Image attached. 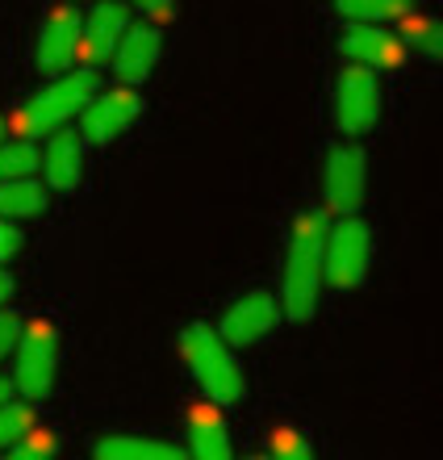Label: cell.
<instances>
[{"label": "cell", "mask_w": 443, "mask_h": 460, "mask_svg": "<svg viewBox=\"0 0 443 460\" xmlns=\"http://www.w3.org/2000/svg\"><path fill=\"white\" fill-rule=\"evenodd\" d=\"M326 214L323 209H306L293 222L285 252V289H280V305L293 323H310L314 305H318V289H323V243H326Z\"/></svg>", "instance_id": "obj_1"}, {"label": "cell", "mask_w": 443, "mask_h": 460, "mask_svg": "<svg viewBox=\"0 0 443 460\" xmlns=\"http://www.w3.org/2000/svg\"><path fill=\"white\" fill-rule=\"evenodd\" d=\"M96 93V72L93 67H67V72H59L55 80H50L42 93H34V97L22 105V113H17V126H22L25 138H38V134H50L59 130L63 121H72L75 113L84 110V101Z\"/></svg>", "instance_id": "obj_2"}, {"label": "cell", "mask_w": 443, "mask_h": 460, "mask_svg": "<svg viewBox=\"0 0 443 460\" xmlns=\"http://www.w3.org/2000/svg\"><path fill=\"white\" fill-rule=\"evenodd\" d=\"M180 351H184V360H189L192 376L201 381V389L209 394L214 402H222V406H235V402H243V394H247V381H243V368L235 364V356H230V348L222 343V335L209 327H189L184 331V340H180Z\"/></svg>", "instance_id": "obj_3"}, {"label": "cell", "mask_w": 443, "mask_h": 460, "mask_svg": "<svg viewBox=\"0 0 443 460\" xmlns=\"http://www.w3.org/2000/svg\"><path fill=\"white\" fill-rule=\"evenodd\" d=\"M372 260V226L359 214H343L335 226H326L323 243V280L335 289H356Z\"/></svg>", "instance_id": "obj_4"}, {"label": "cell", "mask_w": 443, "mask_h": 460, "mask_svg": "<svg viewBox=\"0 0 443 460\" xmlns=\"http://www.w3.org/2000/svg\"><path fill=\"white\" fill-rule=\"evenodd\" d=\"M381 105L385 97L377 72L359 67V63H348L335 80V126L348 138H359V134H368L381 121Z\"/></svg>", "instance_id": "obj_5"}, {"label": "cell", "mask_w": 443, "mask_h": 460, "mask_svg": "<svg viewBox=\"0 0 443 460\" xmlns=\"http://www.w3.org/2000/svg\"><path fill=\"white\" fill-rule=\"evenodd\" d=\"M138 113H143V97L130 84L96 88L93 97L84 101V110L75 113L80 118V143L109 146L113 138H121V134L130 130Z\"/></svg>", "instance_id": "obj_6"}, {"label": "cell", "mask_w": 443, "mask_h": 460, "mask_svg": "<svg viewBox=\"0 0 443 460\" xmlns=\"http://www.w3.org/2000/svg\"><path fill=\"white\" fill-rule=\"evenodd\" d=\"M17 376L13 385L25 398H47L55 389V373H59V331L50 323H30L17 335Z\"/></svg>", "instance_id": "obj_7"}, {"label": "cell", "mask_w": 443, "mask_h": 460, "mask_svg": "<svg viewBox=\"0 0 443 460\" xmlns=\"http://www.w3.org/2000/svg\"><path fill=\"white\" fill-rule=\"evenodd\" d=\"M364 189H368V159L359 146H335L326 155V168H323V197L326 206L335 209L339 218L343 214H359L364 206Z\"/></svg>", "instance_id": "obj_8"}, {"label": "cell", "mask_w": 443, "mask_h": 460, "mask_svg": "<svg viewBox=\"0 0 443 460\" xmlns=\"http://www.w3.org/2000/svg\"><path fill=\"white\" fill-rule=\"evenodd\" d=\"M276 318H280V305H276L272 293L252 289V293H243V297H235V302L226 305L217 335H222L226 348H247V343L264 340L268 331L276 327Z\"/></svg>", "instance_id": "obj_9"}, {"label": "cell", "mask_w": 443, "mask_h": 460, "mask_svg": "<svg viewBox=\"0 0 443 460\" xmlns=\"http://www.w3.org/2000/svg\"><path fill=\"white\" fill-rule=\"evenodd\" d=\"M75 59H80V9L59 4V9H50V17L42 22V30H38L34 63H38V72L59 75V72H67Z\"/></svg>", "instance_id": "obj_10"}, {"label": "cell", "mask_w": 443, "mask_h": 460, "mask_svg": "<svg viewBox=\"0 0 443 460\" xmlns=\"http://www.w3.org/2000/svg\"><path fill=\"white\" fill-rule=\"evenodd\" d=\"M126 25H130V4H121V0H101L88 17H80V59L93 72L101 63H109L118 38L126 34Z\"/></svg>", "instance_id": "obj_11"}, {"label": "cell", "mask_w": 443, "mask_h": 460, "mask_svg": "<svg viewBox=\"0 0 443 460\" xmlns=\"http://www.w3.org/2000/svg\"><path fill=\"white\" fill-rule=\"evenodd\" d=\"M339 50L348 55L351 63L368 67V72H385V67H397L406 47L394 30L385 25H372V22H351L343 34H339Z\"/></svg>", "instance_id": "obj_12"}, {"label": "cell", "mask_w": 443, "mask_h": 460, "mask_svg": "<svg viewBox=\"0 0 443 460\" xmlns=\"http://www.w3.org/2000/svg\"><path fill=\"white\" fill-rule=\"evenodd\" d=\"M159 55H164V34H159L155 25H126V34L118 38V47H113V75H118V84H143L146 75L155 72Z\"/></svg>", "instance_id": "obj_13"}, {"label": "cell", "mask_w": 443, "mask_h": 460, "mask_svg": "<svg viewBox=\"0 0 443 460\" xmlns=\"http://www.w3.org/2000/svg\"><path fill=\"white\" fill-rule=\"evenodd\" d=\"M38 168H42V181L47 189H59V193H72L80 184V172H84V143L75 130H50L47 151H38Z\"/></svg>", "instance_id": "obj_14"}, {"label": "cell", "mask_w": 443, "mask_h": 460, "mask_svg": "<svg viewBox=\"0 0 443 460\" xmlns=\"http://www.w3.org/2000/svg\"><path fill=\"white\" fill-rule=\"evenodd\" d=\"M189 439H192V460H235L226 423H222V414L209 402L189 411Z\"/></svg>", "instance_id": "obj_15"}, {"label": "cell", "mask_w": 443, "mask_h": 460, "mask_svg": "<svg viewBox=\"0 0 443 460\" xmlns=\"http://www.w3.org/2000/svg\"><path fill=\"white\" fill-rule=\"evenodd\" d=\"M96 460H189V452L164 439L143 436H101L96 439Z\"/></svg>", "instance_id": "obj_16"}, {"label": "cell", "mask_w": 443, "mask_h": 460, "mask_svg": "<svg viewBox=\"0 0 443 460\" xmlns=\"http://www.w3.org/2000/svg\"><path fill=\"white\" fill-rule=\"evenodd\" d=\"M47 184L34 176H13L0 181V218H38L47 209Z\"/></svg>", "instance_id": "obj_17"}, {"label": "cell", "mask_w": 443, "mask_h": 460, "mask_svg": "<svg viewBox=\"0 0 443 460\" xmlns=\"http://www.w3.org/2000/svg\"><path fill=\"white\" fill-rule=\"evenodd\" d=\"M402 47L419 50V55H427V59H439L443 55V25L435 22V17H422V13L410 9L406 17H402Z\"/></svg>", "instance_id": "obj_18"}, {"label": "cell", "mask_w": 443, "mask_h": 460, "mask_svg": "<svg viewBox=\"0 0 443 460\" xmlns=\"http://www.w3.org/2000/svg\"><path fill=\"white\" fill-rule=\"evenodd\" d=\"M339 13L351 17V22H372V25H385V22H397L414 9V0H335Z\"/></svg>", "instance_id": "obj_19"}, {"label": "cell", "mask_w": 443, "mask_h": 460, "mask_svg": "<svg viewBox=\"0 0 443 460\" xmlns=\"http://www.w3.org/2000/svg\"><path fill=\"white\" fill-rule=\"evenodd\" d=\"M30 172H38V146L30 138H4L0 143V181L30 176Z\"/></svg>", "instance_id": "obj_20"}, {"label": "cell", "mask_w": 443, "mask_h": 460, "mask_svg": "<svg viewBox=\"0 0 443 460\" xmlns=\"http://www.w3.org/2000/svg\"><path fill=\"white\" fill-rule=\"evenodd\" d=\"M34 431V411L25 402H0V452Z\"/></svg>", "instance_id": "obj_21"}, {"label": "cell", "mask_w": 443, "mask_h": 460, "mask_svg": "<svg viewBox=\"0 0 443 460\" xmlns=\"http://www.w3.org/2000/svg\"><path fill=\"white\" fill-rule=\"evenodd\" d=\"M55 452H59L55 431H30V436H22L17 444H9L0 460H55Z\"/></svg>", "instance_id": "obj_22"}, {"label": "cell", "mask_w": 443, "mask_h": 460, "mask_svg": "<svg viewBox=\"0 0 443 460\" xmlns=\"http://www.w3.org/2000/svg\"><path fill=\"white\" fill-rule=\"evenodd\" d=\"M272 460H314V452L297 431H276L272 436Z\"/></svg>", "instance_id": "obj_23"}, {"label": "cell", "mask_w": 443, "mask_h": 460, "mask_svg": "<svg viewBox=\"0 0 443 460\" xmlns=\"http://www.w3.org/2000/svg\"><path fill=\"white\" fill-rule=\"evenodd\" d=\"M126 4H134L146 22H172L176 17V0H126Z\"/></svg>", "instance_id": "obj_24"}, {"label": "cell", "mask_w": 443, "mask_h": 460, "mask_svg": "<svg viewBox=\"0 0 443 460\" xmlns=\"http://www.w3.org/2000/svg\"><path fill=\"white\" fill-rule=\"evenodd\" d=\"M22 252V230L9 226V218H0V264Z\"/></svg>", "instance_id": "obj_25"}, {"label": "cell", "mask_w": 443, "mask_h": 460, "mask_svg": "<svg viewBox=\"0 0 443 460\" xmlns=\"http://www.w3.org/2000/svg\"><path fill=\"white\" fill-rule=\"evenodd\" d=\"M17 335H22V323H17L13 314H0V360L17 348Z\"/></svg>", "instance_id": "obj_26"}, {"label": "cell", "mask_w": 443, "mask_h": 460, "mask_svg": "<svg viewBox=\"0 0 443 460\" xmlns=\"http://www.w3.org/2000/svg\"><path fill=\"white\" fill-rule=\"evenodd\" d=\"M9 297H13V277L4 272V268H0V305L9 302Z\"/></svg>", "instance_id": "obj_27"}, {"label": "cell", "mask_w": 443, "mask_h": 460, "mask_svg": "<svg viewBox=\"0 0 443 460\" xmlns=\"http://www.w3.org/2000/svg\"><path fill=\"white\" fill-rule=\"evenodd\" d=\"M9 394H13V385L4 381V376H0V402H9Z\"/></svg>", "instance_id": "obj_28"}, {"label": "cell", "mask_w": 443, "mask_h": 460, "mask_svg": "<svg viewBox=\"0 0 443 460\" xmlns=\"http://www.w3.org/2000/svg\"><path fill=\"white\" fill-rule=\"evenodd\" d=\"M4 138H9V118L0 113V143H4Z\"/></svg>", "instance_id": "obj_29"}]
</instances>
